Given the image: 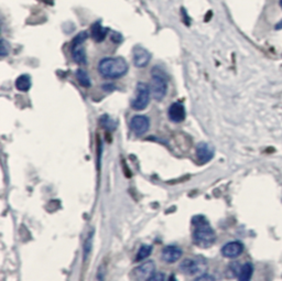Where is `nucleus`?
Returning a JSON list of instances; mask_svg holds the SVG:
<instances>
[{
  "instance_id": "nucleus-1",
  "label": "nucleus",
  "mask_w": 282,
  "mask_h": 281,
  "mask_svg": "<svg viewBox=\"0 0 282 281\" xmlns=\"http://www.w3.org/2000/svg\"><path fill=\"white\" fill-rule=\"evenodd\" d=\"M192 224L194 226L192 234L194 244L201 248H210L212 245H214L216 234L204 216L196 215L192 218Z\"/></svg>"
},
{
  "instance_id": "nucleus-7",
  "label": "nucleus",
  "mask_w": 282,
  "mask_h": 281,
  "mask_svg": "<svg viewBox=\"0 0 282 281\" xmlns=\"http://www.w3.org/2000/svg\"><path fill=\"white\" fill-rule=\"evenodd\" d=\"M130 128L136 135H143L150 128V119L144 115H135L130 120Z\"/></svg>"
},
{
  "instance_id": "nucleus-15",
  "label": "nucleus",
  "mask_w": 282,
  "mask_h": 281,
  "mask_svg": "<svg viewBox=\"0 0 282 281\" xmlns=\"http://www.w3.org/2000/svg\"><path fill=\"white\" fill-rule=\"evenodd\" d=\"M253 272H254L253 263L246 262L244 265L239 266V269H238L237 272V278L240 281H248L250 280L251 276H253Z\"/></svg>"
},
{
  "instance_id": "nucleus-4",
  "label": "nucleus",
  "mask_w": 282,
  "mask_h": 281,
  "mask_svg": "<svg viewBox=\"0 0 282 281\" xmlns=\"http://www.w3.org/2000/svg\"><path fill=\"white\" fill-rule=\"evenodd\" d=\"M88 33L86 31L79 32L73 39L72 45H70V53L75 62L78 64L86 63V52L84 47V42L87 40Z\"/></svg>"
},
{
  "instance_id": "nucleus-3",
  "label": "nucleus",
  "mask_w": 282,
  "mask_h": 281,
  "mask_svg": "<svg viewBox=\"0 0 282 281\" xmlns=\"http://www.w3.org/2000/svg\"><path fill=\"white\" fill-rule=\"evenodd\" d=\"M149 87L154 99L161 100L164 98L167 92V81L165 74L159 68L152 69V76Z\"/></svg>"
},
{
  "instance_id": "nucleus-16",
  "label": "nucleus",
  "mask_w": 282,
  "mask_h": 281,
  "mask_svg": "<svg viewBox=\"0 0 282 281\" xmlns=\"http://www.w3.org/2000/svg\"><path fill=\"white\" fill-rule=\"evenodd\" d=\"M31 85H32V83H31V77L28 74H22L16 80V87L20 92H28Z\"/></svg>"
},
{
  "instance_id": "nucleus-21",
  "label": "nucleus",
  "mask_w": 282,
  "mask_h": 281,
  "mask_svg": "<svg viewBox=\"0 0 282 281\" xmlns=\"http://www.w3.org/2000/svg\"><path fill=\"white\" fill-rule=\"evenodd\" d=\"M195 280H215V278L212 275H207V274H203L202 276L197 277Z\"/></svg>"
},
{
  "instance_id": "nucleus-22",
  "label": "nucleus",
  "mask_w": 282,
  "mask_h": 281,
  "mask_svg": "<svg viewBox=\"0 0 282 281\" xmlns=\"http://www.w3.org/2000/svg\"><path fill=\"white\" fill-rule=\"evenodd\" d=\"M280 6H281V8H282V0H280Z\"/></svg>"
},
{
  "instance_id": "nucleus-11",
  "label": "nucleus",
  "mask_w": 282,
  "mask_h": 281,
  "mask_svg": "<svg viewBox=\"0 0 282 281\" xmlns=\"http://www.w3.org/2000/svg\"><path fill=\"white\" fill-rule=\"evenodd\" d=\"M244 252V245L240 241H231L223 246L222 255L226 258H236Z\"/></svg>"
},
{
  "instance_id": "nucleus-12",
  "label": "nucleus",
  "mask_w": 282,
  "mask_h": 281,
  "mask_svg": "<svg viewBox=\"0 0 282 281\" xmlns=\"http://www.w3.org/2000/svg\"><path fill=\"white\" fill-rule=\"evenodd\" d=\"M214 148L207 142H200L196 147V157L203 164H206L214 157Z\"/></svg>"
},
{
  "instance_id": "nucleus-6",
  "label": "nucleus",
  "mask_w": 282,
  "mask_h": 281,
  "mask_svg": "<svg viewBox=\"0 0 282 281\" xmlns=\"http://www.w3.org/2000/svg\"><path fill=\"white\" fill-rule=\"evenodd\" d=\"M154 274H156V263L150 260L135 268L131 272V277L136 280H150Z\"/></svg>"
},
{
  "instance_id": "nucleus-19",
  "label": "nucleus",
  "mask_w": 282,
  "mask_h": 281,
  "mask_svg": "<svg viewBox=\"0 0 282 281\" xmlns=\"http://www.w3.org/2000/svg\"><path fill=\"white\" fill-rule=\"evenodd\" d=\"M9 54V43L4 40V39H1V50H0V55L1 58H4Z\"/></svg>"
},
{
  "instance_id": "nucleus-18",
  "label": "nucleus",
  "mask_w": 282,
  "mask_h": 281,
  "mask_svg": "<svg viewBox=\"0 0 282 281\" xmlns=\"http://www.w3.org/2000/svg\"><path fill=\"white\" fill-rule=\"evenodd\" d=\"M152 250H153V247H152L151 245H142L139 248L138 253H137L136 260L137 261H141V260H143V259L148 258L150 255L152 254Z\"/></svg>"
},
{
  "instance_id": "nucleus-17",
  "label": "nucleus",
  "mask_w": 282,
  "mask_h": 281,
  "mask_svg": "<svg viewBox=\"0 0 282 281\" xmlns=\"http://www.w3.org/2000/svg\"><path fill=\"white\" fill-rule=\"evenodd\" d=\"M76 80L79 83V85H82L83 87H91L92 82H91V77L88 75V73L86 71H84L82 69H78L76 71Z\"/></svg>"
},
{
  "instance_id": "nucleus-10",
  "label": "nucleus",
  "mask_w": 282,
  "mask_h": 281,
  "mask_svg": "<svg viewBox=\"0 0 282 281\" xmlns=\"http://www.w3.org/2000/svg\"><path fill=\"white\" fill-rule=\"evenodd\" d=\"M167 116L169 119L173 122H182L187 117V111L183 104L173 103L167 109Z\"/></svg>"
},
{
  "instance_id": "nucleus-8",
  "label": "nucleus",
  "mask_w": 282,
  "mask_h": 281,
  "mask_svg": "<svg viewBox=\"0 0 282 281\" xmlns=\"http://www.w3.org/2000/svg\"><path fill=\"white\" fill-rule=\"evenodd\" d=\"M132 53H134V64L137 68H145L151 60L150 52L140 46L135 47Z\"/></svg>"
},
{
  "instance_id": "nucleus-14",
  "label": "nucleus",
  "mask_w": 282,
  "mask_h": 281,
  "mask_svg": "<svg viewBox=\"0 0 282 281\" xmlns=\"http://www.w3.org/2000/svg\"><path fill=\"white\" fill-rule=\"evenodd\" d=\"M108 31H109V29L106 28V27H103V25H101V23H100V21H98V23H95L94 24L92 25L91 36L96 42H101V41L105 40V38H106V36H107Z\"/></svg>"
},
{
  "instance_id": "nucleus-13",
  "label": "nucleus",
  "mask_w": 282,
  "mask_h": 281,
  "mask_svg": "<svg viewBox=\"0 0 282 281\" xmlns=\"http://www.w3.org/2000/svg\"><path fill=\"white\" fill-rule=\"evenodd\" d=\"M180 270L188 276H194V275L200 274L202 270V267H201V263L197 260H195V259L187 258L181 262Z\"/></svg>"
},
{
  "instance_id": "nucleus-9",
  "label": "nucleus",
  "mask_w": 282,
  "mask_h": 281,
  "mask_svg": "<svg viewBox=\"0 0 282 281\" xmlns=\"http://www.w3.org/2000/svg\"><path fill=\"white\" fill-rule=\"evenodd\" d=\"M182 249L176 245H167L162 250V259L167 263H173L179 260L182 257Z\"/></svg>"
},
{
  "instance_id": "nucleus-20",
  "label": "nucleus",
  "mask_w": 282,
  "mask_h": 281,
  "mask_svg": "<svg viewBox=\"0 0 282 281\" xmlns=\"http://www.w3.org/2000/svg\"><path fill=\"white\" fill-rule=\"evenodd\" d=\"M150 280L151 281H156V280H160V281H163V280H166V277L164 274H162V272H156L151 278H150Z\"/></svg>"
},
{
  "instance_id": "nucleus-5",
  "label": "nucleus",
  "mask_w": 282,
  "mask_h": 281,
  "mask_svg": "<svg viewBox=\"0 0 282 281\" xmlns=\"http://www.w3.org/2000/svg\"><path fill=\"white\" fill-rule=\"evenodd\" d=\"M150 95H151V92H150L149 85L143 82L138 83L136 87V97L131 102V107L135 111H142L148 106Z\"/></svg>"
},
{
  "instance_id": "nucleus-2",
  "label": "nucleus",
  "mask_w": 282,
  "mask_h": 281,
  "mask_svg": "<svg viewBox=\"0 0 282 281\" xmlns=\"http://www.w3.org/2000/svg\"><path fill=\"white\" fill-rule=\"evenodd\" d=\"M129 67L126 60L120 56L117 58H105L98 63V72L104 78L116 80L126 75Z\"/></svg>"
}]
</instances>
